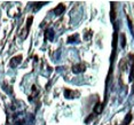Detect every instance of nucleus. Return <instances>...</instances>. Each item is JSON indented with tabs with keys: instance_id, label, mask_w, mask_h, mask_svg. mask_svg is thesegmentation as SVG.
Masks as SVG:
<instances>
[{
	"instance_id": "f257e3e1",
	"label": "nucleus",
	"mask_w": 134,
	"mask_h": 125,
	"mask_svg": "<svg viewBox=\"0 0 134 125\" xmlns=\"http://www.w3.org/2000/svg\"><path fill=\"white\" fill-rule=\"evenodd\" d=\"M22 55H17V56H14L13 59L10 60V63H9V66L12 67V68H16L17 66L20 64L21 62H22Z\"/></svg>"
},
{
	"instance_id": "f03ea898",
	"label": "nucleus",
	"mask_w": 134,
	"mask_h": 125,
	"mask_svg": "<svg viewBox=\"0 0 134 125\" xmlns=\"http://www.w3.org/2000/svg\"><path fill=\"white\" fill-rule=\"evenodd\" d=\"M85 66L84 64H81V63H78V64H76V66H74V68H72V72L74 74H80V72H84L85 71Z\"/></svg>"
},
{
	"instance_id": "7ed1b4c3",
	"label": "nucleus",
	"mask_w": 134,
	"mask_h": 125,
	"mask_svg": "<svg viewBox=\"0 0 134 125\" xmlns=\"http://www.w3.org/2000/svg\"><path fill=\"white\" fill-rule=\"evenodd\" d=\"M54 36H55V33H54V30L52 28H48L46 31H45V38L48 39L49 41L54 40Z\"/></svg>"
},
{
	"instance_id": "20e7f679",
	"label": "nucleus",
	"mask_w": 134,
	"mask_h": 125,
	"mask_svg": "<svg viewBox=\"0 0 134 125\" xmlns=\"http://www.w3.org/2000/svg\"><path fill=\"white\" fill-rule=\"evenodd\" d=\"M64 9H65V7H64V5H62V4H59L56 6L55 8H54V10H53V13L56 15V16H59V15H61L64 12Z\"/></svg>"
},
{
	"instance_id": "39448f33",
	"label": "nucleus",
	"mask_w": 134,
	"mask_h": 125,
	"mask_svg": "<svg viewBox=\"0 0 134 125\" xmlns=\"http://www.w3.org/2000/svg\"><path fill=\"white\" fill-rule=\"evenodd\" d=\"M48 2H44V1H39V2H35V5H33V12H37L39 8L42 7V6H45Z\"/></svg>"
},
{
	"instance_id": "423d86ee",
	"label": "nucleus",
	"mask_w": 134,
	"mask_h": 125,
	"mask_svg": "<svg viewBox=\"0 0 134 125\" xmlns=\"http://www.w3.org/2000/svg\"><path fill=\"white\" fill-rule=\"evenodd\" d=\"M102 110H103V105L96 103L95 107H94V114H101Z\"/></svg>"
},
{
	"instance_id": "0eeeda50",
	"label": "nucleus",
	"mask_w": 134,
	"mask_h": 125,
	"mask_svg": "<svg viewBox=\"0 0 134 125\" xmlns=\"http://www.w3.org/2000/svg\"><path fill=\"white\" fill-rule=\"evenodd\" d=\"M115 2H111V13H110V19H111V22L114 23L115 22Z\"/></svg>"
},
{
	"instance_id": "6e6552de",
	"label": "nucleus",
	"mask_w": 134,
	"mask_h": 125,
	"mask_svg": "<svg viewBox=\"0 0 134 125\" xmlns=\"http://www.w3.org/2000/svg\"><path fill=\"white\" fill-rule=\"evenodd\" d=\"M64 96L66 97V99H74L75 95H74V92L70 90H65L64 91Z\"/></svg>"
},
{
	"instance_id": "1a4fd4ad",
	"label": "nucleus",
	"mask_w": 134,
	"mask_h": 125,
	"mask_svg": "<svg viewBox=\"0 0 134 125\" xmlns=\"http://www.w3.org/2000/svg\"><path fill=\"white\" fill-rule=\"evenodd\" d=\"M131 121H132V115L127 114L126 117H125V121H124V125H129L131 123Z\"/></svg>"
},
{
	"instance_id": "9d476101",
	"label": "nucleus",
	"mask_w": 134,
	"mask_h": 125,
	"mask_svg": "<svg viewBox=\"0 0 134 125\" xmlns=\"http://www.w3.org/2000/svg\"><path fill=\"white\" fill-rule=\"evenodd\" d=\"M78 38V35L76 33V35H72V36H70V37L68 38V42H75L76 41V39Z\"/></svg>"
},
{
	"instance_id": "9b49d317",
	"label": "nucleus",
	"mask_w": 134,
	"mask_h": 125,
	"mask_svg": "<svg viewBox=\"0 0 134 125\" xmlns=\"http://www.w3.org/2000/svg\"><path fill=\"white\" fill-rule=\"evenodd\" d=\"M120 40H121V47H125V46H126V40H125V35H124V33H121V35H120Z\"/></svg>"
},
{
	"instance_id": "f8f14e48",
	"label": "nucleus",
	"mask_w": 134,
	"mask_h": 125,
	"mask_svg": "<svg viewBox=\"0 0 134 125\" xmlns=\"http://www.w3.org/2000/svg\"><path fill=\"white\" fill-rule=\"evenodd\" d=\"M127 23H129V26H130V30H131V32H132V36L134 37V29H133V25H132V22H131L130 17H127Z\"/></svg>"
},
{
	"instance_id": "ddd939ff",
	"label": "nucleus",
	"mask_w": 134,
	"mask_h": 125,
	"mask_svg": "<svg viewBox=\"0 0 134 125\" xmlns=\"http://www.w3.org/2000/svg\"><path fill=\"white\" fill-rule=\"evenodd\" d=\"M31 24H32V17L30 16L29 19H28V23H26V29H25V31H28V30L30 29V26H31Z\"/></svg>"
},
{
	"instance_id": "4468645a",
	"label": "nucleus",
	"mask_w": 134,
	"mask_h": 125,
	"mask_svg": "<svg viewBox=\"0 0 134 125\" xmlns=\"http://www.w3.org/2000/svg\"><path fill=\"white\" fill-rule=\"evenodd\" d=\"M24 123H25V121L24 119H20V121H17L16 123H15V125H24Z\"/></svg>"
},
{
	"instance_id": "2eb2a0df",
	"label": "nucleus",
	"mask_w": 134,
	"mask_h": 125,
	"mask_svg": "<svg viewBox=\"0 0 134 125\" xmlns=\"http://www.w3.org/2000/svg\"><path fill=\"white\" fill-rule=\"evenodd\" d=\"M92 119H93V116H88L86 119H85V123H88V122H91Z\"/></svg>"
},
{
	"instance_id": "dca6fc26",
	"label": "nucleus",
	"mask_w": 134,
	"mask_h": 125,
	"mask_svg": "<svg viewBox=\"0 0 134 125\" xmlns=\"http://www.w3.org/2000/svg\"><path fill=\"white\" fill-rule=\"evenodd\" d=\"M133 93H134V87H133Z\"/></svg>"
}]
</instances>
